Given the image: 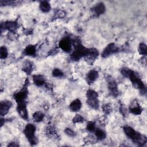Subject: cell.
<instances>
[{
    "label": "cell",
    "mask_w": 147,
    "mask_h": 147,
    "mask_svg": "<svg viewBox=\"0 0 147 147\" xmlns=\"http://www.w3.org/2000/svg\"><path fill=\"white\" fill-rule=\"evenodd\" d=\"M36 127L32 123H28L25 127L24 133L31 145H35L37 143V139L35 136Z\"/></svg>",
    "instance_id": "1"
},
{
    "label": "cell",
    "mask_w": 147,
    "mask_h": 147,
    "mask_svg": "<svg viewBox=\"0 0 147 147\" xmlns=\"http://www.w3.org/2000/svg\"><path fill=\"white\" fill-rule=\"evenodd\" d=\"M88 48L84 47L81 44L77 45L75 48V50L71 55L70 57L71 60L73 61H77L82 57H84L88 52Z\"/></svg>",
    "instance_id": "2"
},
{
    "label": "cell",
    "mask_w": 147,
    "mask_h": 147,
    "mask_svg": "<svg viewBox=\"0 0 147 147\" xmlns=\"http://www.w3.org/2000/svg\"><path fill=\"white\" fill-rule=\"evenodd\" d=\"M129 78L135 87L141 90L143 92L146 93V87L145 84L133 71H132V72L130 74Z\"/></svg>",
    "instance_id": "3"
},
{
    "label": "cell",
    "mask_w": 147,
    "mask_h": 147,
    "mask_svg": "<svg viewBox=\"0 0 147 147\" xmlns=\"http://www.w3.org/2000/svg\"><path fill=\"white\" fill-rule=\"evenodd\" d=\"M28 81V80H26L25 82V84L22 87V88L14 95V98L17 103L25 102V100L28 96V91L27 89V86H26L27 84Z\"/></svg>",
    "instance_id": "4"
},
{
    "label": "cell",
    "mask_w": 147,
    "mask_h": 147,
    "mask_svg": "<svg viewBox=\"0 0 147 147\" xmlns=\"http://www.w3.org/2000/svg\"><path fill=\"white\" fill-rule=\"evenodd\" d=\"M98 51L95 48H90L88 49L86 55L84 56L85 60L90 64H92L96 58L98 56Z\"/></svg>",
    "instance_id": "5"
},
{
    "label": "cell",
    "mask_w": 147,
    "mask_h": 147,
    "mask_svg": "<svg viewBox=\"0 0 147 147\" xmlns=\"http://www.w3.org/2000/svg\"><path fill=\"white\" fill-rule=\"evenodd\" d=\"M119 51L118 48L114 44H109L103 50L102 53V56L103 57H107L110 55L117 52Z\"/></svg>",
    "instance_id": "6"
},
{
    "label": "cell",
    "mask_w": 147,
    "mask_h": 147,
    "mask_svg": "<svg viewBox=\"0 0 147 147\" xmlns=\"http://www.w3.org/2000/svg\"><path fill=\"white\" fill-rule=\"evenodd\" d=\"M17 110L22 118L25 120L28 119V113L27 111L25 102L18 103L17 107Z\"/></svg>",
    "instance_id": "7"
},
{
    "label": "cell",
    "mask_w": 147,
    "mask_h": 147,
    "mask_svg": "<svg viewBox=\"0 0 147 147\" xmlns=\"http://www.w3.org/2000/svg\"><path fill=\"white\" fill-rule=\"evenodd\" d=\"M59 45L63 51L66 52H69L72 48L71 41L68 38H64L61 40L59 42Z\"/></svg>",
    "instance_id": "8"
},
{
    "label": "cell",
    "mask_w": 147,
    "mask_h": 147,
    "mask_svg": "<svg viewBox=\"0 0 147 147\" xmlns=\"http://www.w3.org/2000/svg\"><path fill=\"white\" fill-rule=\"evenodd\" d=\"M108 88L111 95L116 96L118 94L117 84L116 82L111 78H109L108 80Z\"/></svg>",
    "instance_id": "9"
},
{
    "label": "cell",
    "mask_w": 147,
    "mask_h": 147,
    "mask_svg": "<svg viewBox=\"0 0 147 147\" xmlns=\"http://www.w3.org/2000/svg\"><path fill=\"white\" fill-rule=\"evenodd\" d=\"M12 103L9 100H4L2 101L0 103V114L1 116H3L6 115L9 109H10Z\"/></svg>",
    "instance_id": "10"
},
{
    "label": "cell",
    "mask_w": 147,
    "mask_h": 147,
    "mask_svg": "<svg viewBox=\"0 0 147 147\" xmlns=\"http://www.w3.org/2000/svg\"><path fill=\"white\" fill-rule=\"evenodd\" d=\"M4 28V29H7L10 32H14L18 28V24L16 22L13 21H7L4 24H1V29Z\"/></svg>",
    "instance_id": "11"
},
{
    "label": "cell",
    "mask_w": 147,
    "mask_h": 147,
    "mask_svg": "<svg viewBox=\"0 0 147 147\" xmlns=\"http://www.w3.org/2000/svg\"><path fill=\"white\" fill-rule=\"evenodd\" d=\"M98 77V72L96 70H91L86 75L87 82L91 84L93 83Z\"/></svg>",
    "instance_id": "12"
},
{
    "label": "cell",
    "mask_w": 147,
    "mask_h": 147,
    "mask_svg": "<svg viewBox=\"0 0 147 147\" xmlns=\"http://www.w3.org/2000/svg\"><path fill=\"white\" fill-rule=\"evenodd\" d=\"M105 10H106L105 6L102 2L97 3L92 9V11L95 14H96L97 16L102 14L103 13H105Z\"/></svg>",
    "instance_id": "13"
},
{
    "label": "cell",
    "mask_w": 147,
    "mask_h": 147,
    "mask_svg": "<svg viewBox=\"0 0 147 147\" xmlns=\"http://www.w3.org/2000/svg\"><path fill=\"white\" fill-rule=\"evenodd\" d=\"M34 83L37 86H41L45 83V79L42 75H35L33 76Z\"/></svg>",
    "instance_id": "14"
},
{
    "label": "cell",
    "mask_w": 147,
    "mask_h": 147,
    "mask_svg": "<svg viewBox=\"0 0 147 147\" xmlns=\"http://www.w3.org/2000/svg\"><path fill=\"white\" fill-rule=\"evenodd\" d=\"M81 107H82V103L79 99H76L73 100L69 105V109L72 111H75V112L79 111Z\"/></svg>",
    "instance_id": "15"
},
{
    "label": "cell",
    "mask_w": 147,
    "mask_h": 147,
    "mask_svg": "<svg viewBox=\"0 0 147 147\" xmlns=\"http://www.w3.org/2000/svg\"><path fill=\"white\" fill-rule=\"evenodd\" d=\"M129 110L132 114L135 115L140 114L142 111L141 107L137 102H136L135 103H133V105L130 107Z\"/></svg>",
    "instance_id": "16"
},
{
    "label": "cell",
    "mask_w": 147,
    "mask_h": 147,
    "mask_svg": "<svg viewBox=\"0 0 147 147\" xmlns=\"http://www.w3.org/2000/svg\"><path fill=\"white\" fill-rule=\"evenodd\" d=\"M36 46L34 45H29L24 50V54L27 56H34L36 54Z\"/></svg>",
    "instance_id": "17"
},
{
    "label": "cell",
    "mask_w": 147,
    "mask_h": 147,
    "mask_svg": "<svg viewBox=\"0 0 147 147\" xmlns=\"http://www.w3.org/2000/svg\"><path fill=\"white\" fill-rule=\"evenodd\" d=\"M51 7L48 1H43L40 2V9L43 12H48L50 10Z\"/></svg>",
    "instance_id": "18"
},
{
    "label": "cell",
    "mask_w": 147,
    "mask_h": 147,
    "mask_svg": "<svg viewBox=\"0 0 147 147\" xmlns=\"http://www.w3.org/2000/svg\"><path fill=\"white\" fill-rule=\"evenodd\" d=\"M94 132H95V134L96 139L102 140L106 138V133L103 130H102L100 129H96Z\"/></svg>",
    "instance_id": "19"
},
{
    "label": "cell",
    "mask_w": 147,
    "mask_h": 147,
    "mask_svg": "<svg viewBox=\"0 0 147 147\" xmlns=\"http://www.w3.org/2000/svg\"><path fill=\"white\" fill-rule=\"evenodd\" d=\"M44 114L40 111H36L33 115V119L36 122H41L44 119Z\"/></svg>",
    "instance_id": "20"
},
{
    "label": "cell",
    "mask_w": 147,
    "mask_h": 147,
    "mask_svg": "<svg viewBox=\"0 0 147 147\" xmlns=\"http://www.w3.org/2000/svg\"><path fill=\"white\" fill-rule=\"evenodd\" d=\"M98 96V93L94 91V90L90 89L87 91L86 93V96L87 98V99H97Z\"/></svg>",
    "instance_id": "21"
},
{
    "label": "cell",
    "mask_w": 147,
    "mask_h": 147,
    "mask_svg": "<svg viewBox=\"0 0 147 147\" xmlns=\"http://www.w3.org/2000/svg\"><path fill=\"white\" fill-rule=\"evenodd\" d=\"M22 70L25 72L27 74H30L33 70V64L31 62L28 61H26L24 65V67L22 68Z\"/></svg>",
    "instance_id": "22"
},
{
    "label": "cell",
    "mask_w": 147,
    "mask_h": 147,
    "mask_svg": "<svg viewBox=\"0 0 147 147\" xmlns=\"http://www.w3.org/2000/svg\"><path fill=\"white\" fill-rule=\"evenodd\" d=\"M87 104L94 109H98L99 107V101L97 99H87Z\"/></svg>",
    "instance_id": "23"
},
{
    "label": "cell",
    "mask_w": 147,
    "mask_h": 147,
    "mask_svg": "<svg viewBox=\"0 0 147 147\" xmlns=\"http://www.w3.org/2000/svg\"><path fill=\"white\" fill-rule=\"evenodd\" d=\"M138 52L139 53L144 56H146L147 55V48L146 44L144 43H141L138 46Z\"/></svg>",
    "instance_id": "24"
},
{
    "label": "cell",
    "mask_w": 147,
    "mask_h": 147,
    "mask_svg": "<svg viewBox=\"0 0 147 147\" xmlns=\"http://www.w3.org/2000/svg\"><path fill=\"white\" fill-rule=\"evenodd\" d=\"M52 75L54 77L61 78L64 76V74L60 69L58 68H55L52 71Z\"/></svg>",
    "instance_id": "25"
},
{
    "label": "cell",
    "mask_w": 147,
    "mask_h": 147,
    "mask_svg": "<svg viewBox=\"0 0 147 147\" xmlns=\"http://www.w3.org/2000/svg\"><path fill=\"white\" fill-rule=\"evenodd\" d=\"M86 129L88 131H89L90 132H94L95 129H96L95 123L94 122H92V121L88 122L87 124Z\"/></svg>",
    "instance_id": "26"
},
{
    "label": "cell",
    "mask_w": 147,
    "mask_h": 147,
    "mask_svg": "<svg viewBox=\"0 0 147 147\" xmlns=\"http://www.w3.org/2000/svg\"><path fill=\"white\" fill-rule=\"evenodd\" d=\"M7 56V50L5 47H1L0 48V57L1 59H5Z\"/></svg>",
    "instance_id": "27"
},
{
    "label": "cell",
    "mask_w": 147,
    "mask_h": 147,
    "mask_svg": "<svg viewBox=\"0 0 147 147\" xmlns=\"http://www.w3.org/2000/svg\"><path fill=\"white\" fill-rule=\"evenodd\" d=\"M133 71H131V69H129V68H122L121 72L122 74V75L126 77V78H129L130 74Z\"/></svg>",
    "instance_id": "28"
},
{
    "label": "cell",
    "mask_w": 147,
    "mask_h": 147,
    "mask_svg": "<svg viewBox=\"0 0 147 147\" xmlns=\"http://www.w3.org/2000/svg\"><path fill=\"white\" fill-rule=\"evenodd\" d=\"M102 110H103V111L105 114H109L111 111L112 108H111V106L110 105H109V104H105V105H103Z\"/></svg>",
    "instance_id": "29"
},
{
    "label": "cell",
    "mask_w": 147,
    "mask_h": 147,
    "mask_svg": "<svg viewBox=\"0 0 147 147\" xmlns=\"http://www.w3.org/2000/svg\"><path fill=\"white\" fill-rule=\"evenodd\" d=\"M83 121H84L83 117L79 114H76L72 119V121L74 123H80L83 122Z\"/></svg>",
    "instance_id": "30"
},
{
    "label": "cell",
    "mask_w": 147,
    "mask_h": 147,
    "mask_svg": "<svg viewBox=\"0 0 147 147\" xmlns=\"http://www.w3.org/2000/svg\"><path fill=\"white\" fill-rule=\"evenodd\" d=\"M65 133L67 136L69 137H74L76 135V133L70 128H67L65 130Z\"/></svg>",
    "instance_id": "31"
},
{
    "label": "cell",
    "mask_w": 147,
    "mask_h": 147,
    "mask_svg": "<svg viewBox=\"0 0 147 147\" xmlns=\"http://www.w3.org/2000/svg\"><path fill=\"white\" fill-rule=\"evenodd\" d=\"M15 2L13 1H1V5H11L14 4Z\"/></svg>",
    "instance_id": "32"
},
{
    "label": "cell",
    "mask_w": 147,
    "mask_h": 147,
    "mask_svg": "<svg viewBox=\"0 0 147 147\" xmlns=\"http://www.w3.org/2000/svg\"><path fill=\"white\" fill-rule=\"evenodd\" d=\"M18 36L14 32H10L9 34V38L11 39V40H15L17 38Z\"/></svg>",
    "instance_id": "33"
},
{
    "label": "cell",
    "mask_w": 147,
    "mask_h": 147,
    "mask_svg": "<svg viewBox=\"0 0 147 147\" xmlns=\"http://www.w3.org/2000/svg\"><path fill=\"white\" fill-rule=\"evenodd\" d=\"M18 145H19L18 144H16V142H12L10 144L8 145V146H18Z\"/></svg>",
    "instance_id": "34"
}]
</instances>
